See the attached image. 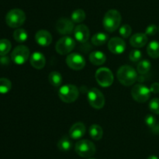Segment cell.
I'll return each instance as SVG.
<instances>
[{"instance_id":"1","label":"cell","mask_w":159,"mask_h":159,"mask_svg":"<svg viewBox=\"0 0 159 159\" xmlns=\"http://www.w3.org/2000/svg\"><path fill=\"white\" fill-rule=\"evenodd\" d=\"M116 76L119 82L126 87L133 85L138 80V77L136 70L127 65H122L118 69Z\"/></svg>"},{"instance_id":"2","label":"cell","mask_w":159,"mask_h":159,"mask_svg":"<svg viewBox=\"0 0 159 159\" xmlns=\"http://www.w3.org/2000/svg\"><path fill=\"white\" fill-rule=\"evenodd\" d=\"M121 23V15L116 9H110L106 12L102 20V24L108 32H114L119 28Z\"/></svg>"},{"instance_id":"3","label":"cell","mask_w":159,"mask_h":159,"mask_svg":"<svg viewBox=\"0 0 159 159\" xmlns=\"http://www.w3.org/2000/svg\"><path fill=\"white\" fill-rule=\"evenodd\" d=\"M26 14L22 9H13L9 10L6 16V22L12 28H18L24 23Z\"/></svg>"},{"instance_id":"4","label":"cell","mask_w":159,"mask_h":159,"mask_svg":"<svg viewBox=\"0 0 159 159\" xmlns=\"http://www.w3.org/2000/svg\"><path fill=\"white\" fill-rule=\"evenodd\" d=\"M79 95V89L72 84H66L60 87L58 96L62 101L65 103H72L77 100Z\"/></svg>"},{"instance_id":"5","label":"cell","mask_w":159,"mask_h":159,"mask_svg":"<svg viewBox=\"0 0 159 159\" xmlns=\"http://www.w3.org/2000/svg\"><path fill=\"white\" fill-rule=\"evenodd\" d=\"M75 152L82 157H90L96 153V146L89 140H81L75 143Z\"/></svg>"},{"instance_id":"6","label":"cell","mask_w":159,"mask_h":159,"mask_svg":"<svg viewBox=\"0 0 159 159\" xmlns=\"http://www.w3.org/2000/svg\"><path fill=\"white\" fill-rule=\"evenodd\" d=\"M96 80L98 84L102 87H108L113 84V75L111 70L108 68L102 67L96 70Z\"/></svg>"},{"instance_id":"7","label":"cell","mask_w":159,"mask_h":159,"mask_svg":"<svg viewBox=\"0 0 159 159\" xmlns=\"http://www.w3.org/2000/svg\"><path fill=\"white\" fill-rule=\"evenodd\" d=\"M87 98L90 105L96 109L102 108L105 104V97L97 88L90 89L87 94Z\"/></svg>"},{"instance_id":"8","label":"cell","mask_w":159,"mask_h":159,"mask_svg":"<svg viewBox=\"0 0 159 159\" xmlns=\"http://www.w3.org/2000/svg\"><path fill=\"white\" fill-rule=\"evenodd\" d=\"M75 46V42L72 37L65 36L59 39L55 45V49L58 54L67 55L71 52Z\"/></svg>"},{"instance_id":"9","label":"cell","mask_w":159,"mask_h":159,"mask_svg":"<svg viewBox=\"0 0 159 159\" xmlns=\"http://www.w3.org/2000/svg\"><path fill=\"white\" fill-rule=\"evenodd\" d=\"M30 58V50L25 45H19L12 51L11 59L14 63L23 65Z\"/></svg>"},{"instance_id":"10","label":"cell","mask_w":159,"mask_h":159,"mask_svg":"<svg viewBox=\"0 0 159 159\" xmlns=\"http://www.w3.org/2000/svg\"><path fill=\"white\" fill-rule=\"evenodd\" d=\"M150 88L143 84H137L131 89V95L134 100L139 103H144L151 96Z\"/></svg>"},{"instance_id":"11","label":"cell","mask_w":159,"mask_h":159,"mask_svg":"<svg viewBox=\"0 0 159 159\" xmlns=\"http://www.w3.org/2000/svg\"><path fill=\"white\" fill-rule=\"evenodd\" d=\"M66 64L71 70H81L85 67V60L83 56L79 53H71L67 56Z\"/></svg>"},{"instance_id":"12","label":"cell","mask_w":159,"mask_h":159,"mask_svg":"<svg viewBox=\"0 0 159 159\" xmlns=\"http://www.w3.org/2000/svg\"><path fill=\"white\" fill-rule=\"evenodd\" d=\"M55 27L59 34L68 35V34L74 32V22L71 20L63 17V18H61L57 20Z\"/></svg>"},{"instance_id":"13","label":"cell","mask_w":159,"mask_h":159,"mask_svg":"<svg viewBox=\"0 0 159 159\" xmlns=\"http://www.w3.org/2000/svg\"><path fill=\"white\" fill-rule=\"evenodd\" d=\"M108 48L113 54L120 55L126 49L125 41L120 37H112L108 41Z\"/></svg>"},{"instance_id":"14","label":"cell","mask_w":159,"mask_h":159,"mask_svg":"<svg viewBox=\"0 0 159 159\" xmlns=\"http://www.w3.org/2000/svg\"><path fill=\"white\" fill-rule=\"evenodd\" d=\"M74 36L75 40L79 43H85L89 38V29L86 25L79 24L75 27Z\"/></svg>"},{"instance_id":"15","label":"cell","mask_w":159,"mask_h":159,"mask_svg":"<svg viewBox=\"0 0 159 159\" xmlns=\"http://www.w3.org/2000/svg\"><path fill=\"white\" fill-rule=\"evenodd\" d=\"M35 41L40 46H48L52 42V36L46 30H40L35 34Z\"/></svg>"},{"instance_id":"16","label":"cell","mask_w":159,"mask_h":159,"mask_svg":"<svg viewBox=\"0 0 159 159\" xmlns=\"http://www.w3.org/2000/svg\"><path fill=\"white\" fill-rule=\"evenodd\" d=\"M30 65L37 70H41L45 66L46 64V59L44 55L41 52L36 51L30 55Z\"/></svg>"},{"instance_id":"17","label":"cell","mask_w":159,"mask_h":159,"mask_svg":"<svg viewBox=\"0 0 159 159\" xmlns=\"http://www.w3.org/2000/svg\"><path fill=\"white\" fill-rule=\"evenodd\" d=\"M85 131H86V129L83 123H76L70 128L69 137L74 140H78V139L82 138L85 135Z\"/></svg>"},{"instance_id":"18","label":"cell","mask_w":159,"mask_h":159,"mask_svg":"<svg viewBox=\"0 0 159 159\" xmlns=\"http://www.w3.org/2000/svg\"><path fill=\"white\" fill-rule=\"evenodd\" d=\"M148 43V36L143 33H137L131 36L130 38V44L135 48L144 47Z\"/></svg>"},{"instance_id":"19","label":"cell","mask_w":159,"mask_h":159,"mask_svg":"<svg viewBox=\"0 0 159 159\" xmlns=\"http://www.w3.org/2000/svg\"><path fill=\"white\" fill-rule=\"evenodd\" d=\"M106 60H107V57L102 51H95L89 55V61L95 65H102L105 63Z\"/></svg>"},{"instance_id":"20","label":"cell","mask_w":159,"mask_h":159,"mask_svg":"<svg viewBox=\"0 0 159 159\" xmlns=\"http://www.w3.org/2000/svg\"><path fill=\"white\" fill-rule=\"evenodd\" d=\"M89 132L91 138H93L94 140H99L103 135V130L102 127L98 124L92 125L89 129Z\"/></svg>"},{"instance_id":"21","label":"cell","mask_w":159,"mask_h":159,"mask_svg":"<svg viewBox=\"0 0 159 159\" xmlns=\"http://www.w3.org/2000/svg\"><path fill=\"white\" fill-rule=\"evenodd\" d=\"M147 52L152 59H158L159 57V42L157 41H151L148 45Z\"/></svg>"},{"instance_id":"22","label":"cell","mask_w":159,"mask_h":159,"mask_svg":"<svg viewBox=\"0 0 159 159\" xmlns=\"http://www.w3.org/2000/svg\"><path fill=\"white\" fill-rule=\"evenodd\" d=\"M71 147H72V143H71V140H70L68 136H64V137H62L59 140V141L57 142V148L61 151L66 152V151H70L71 149Z\"/></svg>"},{"instance_id":"23","label":"cell","mask_w":159,"mask_h":159,"mask_svg":"<svg viewBox=\"0 0 159 159\" xmlns=\"http://www.w3.org/2000/svg\"><path fill=\"white\" fill-rule=\"evenodd\" d=\"M108 41V35L104 33L99 32L94 34L91 39L92 43L96 46H101L106 44Z\"/></svg>"},{"instance_id":"24","label":"cell","mask_w":159,"mask_h":159,"mask_svg":"<svg viewBox=\"0 0 159 159\" xmlns=\"http://www.w3.org/2000/svg\"><path fill=\"white\" fill-rule=\"evenodd\" d=\"M48 81L54 87H57L62 83V76L59 72L53 71L48 76Z\"/></svg>"},{"instance_id":"25","label":"cell","mask_w":159,"mask_h":159,"mask_svg":"<svg viewBox=\"0 0 159 159\" xmlns=\"http://www.w3.org/2000/svg\"><path fill=\"white\" fill-rule=\"evenodd\" d=\"M85 17H86V15H85V11L82 9H78L72 12L71 16V20L74 23H80L85 20Z\"/></svg>"},{"instance_id":"26","label":"cell","mask_w":159,"mask_h":159,"mask_svg":"<svg viewBox=\"0 0 159 159\" xmlns=\"http://www.w3.org/2000/svg\"><path fill=\"white\" fill-rule=\"evenodd\" d=\"M27 32L24 29L18 28L13 32V38L18 43H23L27 40Z\"/></svg>"},{"instance_id":"27","label":"cell","mask_w":159,"mask_h":159,"mask_svg":"<svg viewBox=\"0 0 159 159\" xmlns=\"http://www.w3.org/2000/svg\"><path fill=\"white\" fill-rule=\"evenodd\" d=\"M151 67H152L151 62L147 59H144V60L140 61L139 63L138 64L137 70H138V73L141 75H144L150 71Z\"/></svg>"},{"instance_id":"28","label":"cell","mask_w":159,"mask_h":159,"mask_svg":"<svg viewBox=\"0 0 159 159\" xmlns=\"http://www.w3.org/2000/svg\"><path fill=\"white\" fill-rule=\"evenodd\" d=\"M145 121L146 125H147L148 127H150L152 130L155 132H159V125L157 124V120L153 115H148L145 117Z\"/></svg>"},{"instance_id":"29","label":"cell","mask_w":159,"mask_h":159,"mask_svg":"<svg viewBox=\"0 0 159 159\" xmlns=\"http://www.w3.org/2000/svg\"><path fill=\"white\" fill-rule=\"evenodd\" d=\"M12 48L11 42L7 39L0 40V56H4L9 52Z\"/></svg>"},{"instance_id":"30","label":"cell","mask_w":159,"mask_h":159,"mask_svg":"<svg viewBox=\"0 0 159 159\" xmlns=\"http://www.w3.org/2000/svg\"><path fill=\"white\" fill-rule=\"evenodd\" d=\"M12 88V83L7 78H0V94H7Z\"/></svg>"},{"instance_id":"31","label":"cell","mask_w":159,"mask_h":159,"mask_svg":"<svg viewBox=\"0 0 159 159\" xmlns=\"http://www.w3.org/2000/svg\"><path fill=\"white\" fill-rule=\"evenodd\" d=\"M119 32L120 36H122L124 38H127L130 36L132 32L131 26L128 24H124L120 26L119 30Z\"/></svg>"},{"instance_id":"32","label":"cell","mask_w":159,"mask_h":159,"mask_svg":"<svg viewBox=\"0 0 159 159\" xmlns=\"http://www.w3.org/2000/svg\"><path fill=\"white\" fill-rule=\"evenodd\" d=\"M149 109L152 112L159 115V98H155L149 102Z\"/></svg>"},{"instance_id":"33","label":"cell","mask_w":159,"mask_h":159,"mask_svg":"<svg viewBox=\"0 0 159 159\" xmlns=\"http://www.w3.org/2000/svg\"><path fill=\"white\" fill-rule=\"evenodd\" d=\"M141 58H142V52L138 49H133L129 55V59L134 62L141 61Z\"/></svg>"},{"instance_id":"34","label":"cell","mask_w":159,"mask_h":159,"mask_svg":"<svg viewBox=\"0 0 159 159\" xmlns=\"http://www.w3.org/2000/svg\"><path fill=\"white\" fill-rule=\"evenodd\" d=\"M158 27H157L156 25L155 24H151L149 25L148 26H147L145 30V33L144 34H146L147 36H153L155 35V34L158 31Z\"/></svg>"},{"instance_id":"35","label":"cell","mask_w":159,"mask_h":159,"mask_svg":"<svg viewBox=\"0 0 159 159\" xmlns=\"http://www.w3.org/2000/svg\"><path fill=\"white\" fill-rule=\"evenodd\" d=\"M150 90L152 93L154 94H158L159 93V84L158 83H153V84L151 85Z\"/></svg>"},{"instance_id":"36","label":"cell","mask_w":159,"mask_h":159,"mask_svg":"<svg viewBox=\"0 0 159 159\" xmlns=\"http://www.w3.org/2000/svg\"><path fill=\"white\" fill-rule=\"evenodd\" d=\"M148 159H159V158L155 155H151L148 157Z\"/></svg>"},{"instance_id":"37","label":"cell","mask_w":159,"mask_h":159,"mask_svg":"<svg viewBox=\"0 0 159 159\" xmlns=\"http://www.w3.org/2000/svg\"><path fill=\"white\" fill-rule=\"evenodd\" d=\"M88 159H95V158H88Z\"/></svg>"},{"instance_id":"38","label":"cell","mask_w":159,"mask_h":159,"mask_svg":"<svg viewBox=\"0 0 159 159\" xmlns=\"http://www.w3.org/2000/svg\"><path fill=\"white\" fill-rule=\"evenodd\" d=\"M158 31H159V26H158Z\"/></svg>"}]
</instances>
